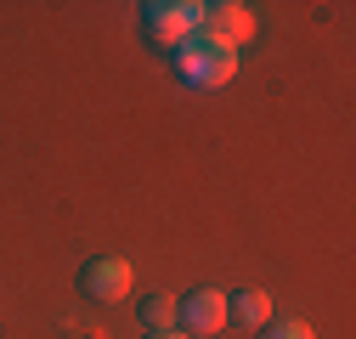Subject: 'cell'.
I'll use <instances>...</instances> for the list:
<instances>
[{
  "label": "cell",
  "instance_id": "6",
  "mask_svg": "<svg viewBox=\"0 0 356 339\" xmlns=\"http://www.w3.org/2000/svg\"><path fill=\"white\" fill-rule=\"evenodd\" d=\"M227 322H238V328H266V322H272V300H266L260 288H243V294L227 300Z\"/></svg>",
  "mask_w": 356,
  "mask_h": 339
},
{
  "label": "cell",
  "instance_id": "2",
  "mask_svg": "<svg viewBox=\"0 0 356 339\" xmlns=\"http://www.w3.org/2000/svg\"><path fill=\"white\" fill-rule=\"evenodd\" d=\"M142 28H147V40H159V46L175 51L187 34L204 28V6L198 0H147L142 6Z\"/></svg>",
  "mask_w": 356,
  "mask_h": 339
},
{
  "label": "cell",
  "instance_id": "8",
  "mask_svg": "<svg viewBox=\"0 0 356 339\" xmlns=\"http://www.w3.org/2000/svg\"><path fill=\"white\" fill-rule=\"evenodd\" d=\"M260 339H317V333H311V322H300V317H272L260 328Z\"/></svg>",
  "mask_w": 356,
  "mask_h": 339
},
{
  "label": "cell",
  "instance_id": "1",
  "mask_svg": "<svg viewBox=\"0 0 356 339\" xmlns=\"http://www.w3.org/2000/svg\"><path fill=\"white\" fill-rule=\"evenodd\" d=\"M175 74H181L187 85H204V91H215V85H227L238 74V51L220 46L215 34H187L181 46H175Z\"/></svg>",
  "mask_w": 356,
  "mask_h": 339
},
{
  "label": "cell",
  "instance_id": "9",
  "mask_svg": "<svg viewBox=\"0 0 356 339\" xmlns=\"http://www.w3.org/2000/svg\"><path fill=\"white\" fill-rule=\"evenodd\" d=\"M147 339H187V333H181V328H153Z\"/></svg>",
  "mask_w": 356,
  "mask_h": 339
},
{
  "label": "cell",
  "instance_id": "3",
  "mask_svg": "<svg viewBox=\"0 0 356 339\" xmlns=\"http://www.w3.org/2000/svg\"><path fill=\"white\" fill-rule=\"evenodd\" d=\"M130 283H136V272H130V261H119V254H97V261L79 266V294L97 306H113L130 294Z\"/></svg>",
  "mask_w": 356,
  "mask_h": 339
},
{
  "label": "cell",
  "instance_id": "4",
  "mask_svg": "<svg viewBox=\"0 0 356 339\" xmlns=\"http://www.w3.org/2000/svg\"><path fill=\"white\" fill-rule=\"evenodd\" d=\"M175 328H181L187 339L220 333V328H227V294H220V288H193L187 300H175Z\"/></svg>",
  "mask_w": 356,
  "mask_h": 339
},
{
  "label": "cell",
  "instance_id": "7",
  "mask_svg": "<svg viewBox=\"0 0 356 339\" xmlns=\"http://www.w3.org/2000/svg\"><path fill=\"white\" fill-rule=\"evenodd\" d=\"M142 322L147 328H175V294H147L142 300Z\"/></svg>",
  "mask_w": 356,
  "mask_h": 339
},
{
  "label": "cell",
  "instance_id": "5",
  "mask_svg": "<svg viewBox=\"0 0 356 339\" xmlns=\"http://www.w3.org/2000/svg\"><path fill=\"white\" fill-rule=\"evenodd\" d=\"M204 34H215L220 46H243V40H254V12L243 6V0H215V6H204Z\"/></svg>",
  "mask_w": 356,
  "mask_h": 339
}]
</instances>
